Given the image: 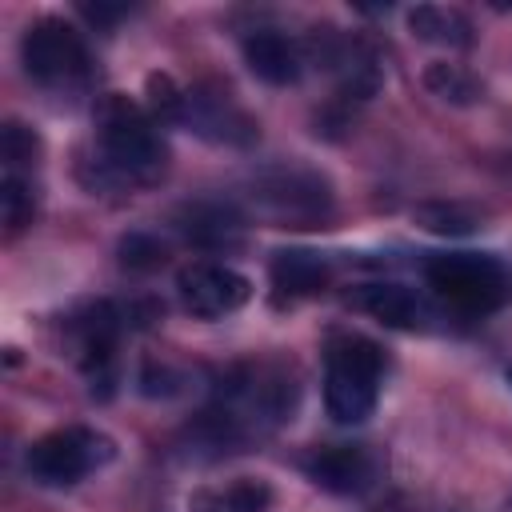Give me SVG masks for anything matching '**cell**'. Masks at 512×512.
Segmentation results:
<instances>
[{"label":"cell","instance_id":"cell-1","mask_svg":"<svg viewBox=\"0 0 512 512\" xmlns=\"http://www.w3.org/2000/svg\"><path fill=\"white\" fill-rule=\"evenodd\" d=\"M96 180L112 188H136L152 184L164 172V140L156 132V120L128 96L108 92L100 96L96 112Z\"/></svg>","mask_w":512,"mask_h":512},{"label":"cell","instance_id":"cell-2","mask_svg":"<svg viewBox=\"0 0 512 512\" xmlns=\"http://www.w3.org/2000/svg\"><path fill=\"white\" fill-rule=\"evenodd\" d=\"M384 356L372 340L356 332H340L328 340L324 356V408L336 424H360L372 416L380 396Z\"/></svg>","mask_w":512,"mask_h":512},{"label":"cell","instance_id":"cell-3","mask_svg":"<svg viewBox=\"0 0 512 512\" xmlns=\"http://www.w3.org/2000/svg\"><path fill=\"white\" fill-rule=\"evenodd\" d=\"M424 280L444 304L472 316H488L512 296L508 268L488 252H440L424 264Z\"/></svg>","mask_w":512,"mask_h":512},{"label":"cell","instance_id":"cell-4","mask_svg":"<svg viewBox=\"0 0 512 512\" xmlns=\"http://www.w3.org/2000/svg\"><path fill=\"white\" fill-rule=\"evenodd\" d=\"M20 56H24V72L40 84V88H80L92 72L88 64V48H84V36L60 20V16H44L36 20L24 40H20Z\"/></svg>","mask_w":512,"mask_h":512},{"label":"cell","instance_id":"cell-5","mask_svg":"<svg viewBox=\"0 0 512 512\" xmlns=\"http://www.w3.org/2000/svg\"><path fill=\"white\" fill-rule=\"evenodd\" d=\"M112 456H116V444L104 432H96V428H56V432L40 436L28 448L24 468L36 484L64 488V484H76L88 472L104 468Z\"/></svg>","mask_w":512,"mask_h":512},{"label":"cell","instance_id":"cell-6","mask_svg":"<svg viewBox=\"0 0 512 512\" xmlns=\"http://www.w3.org/2000/svg\"><path fill=\"white\" fill-rule=\"evenodd\" d=\"M252 200L260 212H268L280 224H320L332 208V192L324 184V176L304 172V168H272L264 176H256L252 184Z\"/></svg>","mask_w":512,"mask_h":512},{"label":"cell","instance_id":"cell-7","mask_svg":"<svg viewBox=\"0 0 512 512\" xmlns=\"http://www.w3.org/2000/svg\"><path fill=\"white\" fill-rule=\"evenodd\" d=\"M176 292H180V304L200 316V320H216V316H228L236 312L240 304H248L252 296V284L248 276H240L236 268L228 264H216V260H192L176 272Z\"/></svg>","mask_w":512,"mask_h":512},{"label":"cell","instance_id":"cell-8","mask_svg":"<svg viewBox=\"0 0 512 512\" xmlns=\"http://www.w3.org/2000/svg\"><path fill=\"white\" fill-rule=\"evenodd\" d=\"M300 468L312 484L336 496H360L376 480V456L364 444H320L300 456Z\"/></svg>","mask_w":512,"mask_h":512},{"label":"cell","instance_id":"cell-9","mask_svg":"<svg viewBox=\"0 0 512 512\" xmlns=\"http://www.w3.org/2000/svg\"><path fill=\"white\" fill-rule=\"evenodd\" d=\"M180 124H192L200 136L220 140V144H252L256 140V120L228 92H204V88L184 92Z\"/></svg>","mask_w":512,"mask_h":512},{"label":"cell","instance_id":"cell-10","mask_svg":"<svg viewBox=\"0 0 512 512\" xmlns=\"http://www.w3.org/2000/svg\"><path fill=\"white\" fill-rule=\"evenodd\" d=\"M244 64H248L252 76H260L264 84L284 88V84H296V80H300L308 56H304V48H300L292 36H284V32H276V28H260V32H252V36L244 40Z\"/></svg>","mask_w":512,"mask_h":512},{"label":"cell","instance_id":"cell-11","mask_svg":"<svg viewBox=\"0 0 512 512\" xmlns=\"http://www.w3.org/2000/svg\"><path fill=\"white\" fill-rule=\"evenodd\" d=\"M352 308L368 312L372 320L388 324V328H424L428 320V308L424 300L408 288V284H396V280H376V284H360L352 296H348Z\"/></svg>","mask_w":512,"mask_h":512},{"label":"cell","instance_id":"cell-12","mask_svg":"<svg viewBox=\"0 0 512 512\" xmlns=\"http://www.w3.org/2000/svg\"><path fill=\"white\" fill-rule=\"evenodd\" d=\"M268 276H272L276 296L296 300V296L320 292L332 280V264H328V256H320L312 248H280V252H272Z\"/></svg>","mask_w":512,"mask_h":512},{"label":"cell","instance_id":"cell-13","mask_svg":"<svg viewBox=\"0 0 512 512\" xmlns=\"http://www.w3.org/2000/svg\"><path fill=\"white\" fill-rule=\"evenodd\" d=\"M408 28L416 40L440 44V48H468L472 44V20L456 8H436V4H416L408 12Z\"/></svg>","mask_w":512,"mask_h":512},{"label":"cell","instance_id":"cell-14","mask_svg":"<svg viewBox=\"0 0 512 512\" xmlns=\"http://www.w3.org/2000/svg\"><path fill=\"white\" fill-rule=\"evenodd\" d=\"M180 228H184L188 240H196V244H204V248H228V244L240 240V220H236V212L216 208V204H196V208H188Z\"/></svg>","mask_w":512,"mask_h":512},{"label":"cell","instance_id":"cell-15","mask_svg":"<svg viewBox=\"0 0 512 512\" xmlns=\"http://www.w3.org/2000/svg\"><path fill=\"white\" fill-rule=\"evenodd\" d=\"M268 500H272L268 484H260V480H236L224 492L196 496V512H264Z\"/></svg>","mask_w":512,"mask_h":512},{"label":"cell","instance_id":"cell-16","mask_svg":"<svg viewBox=\"0 0 512 512\" xmlns=\"http://www.w3.org/2000/svg\"><path fill=\"white\" fill-rule=\"evenodd\" d=\"M424 84H428L432 96H440V100H448V104H476V100L484 96L480 80L468 76L460 64H428Z\"/></svg>","mask_w":512,"mask_h":512},{"label":"cell","instance_id":"cell-17","mask_svg":"<svg viewBox=\"0 0 512 512\" xmlns=\"http://www.w3.org/2000/svg\"><path fill=\"white\" fill-rule=\"evenodd\" d=\"M0 208H4V224L8 232H20L24 224H32L36 216V196H32V184L16 172H4V184H0Z\"/></svg>","mask_w":512,"mask_h":512},{"label":"cell","instance_id":"cell-18","mask_svg":"<svg viewBox=\"0 0 512 512\" xmlns=\"http://www.w3.org/2000/svg\"><path fill=\"white\" fill-rule=\"evenodd\" d=\"M0 152H4V168L20 176V168L40 156V140H36V132L24 128L20 120H8V124H4V136H0Z\"/></svg>","mask_w":512,"mask_h":512},{"label":"cell","instance_id":"cell-19","mask_svg":"<svg viewBox=\"0 0 512 512\" xmlns=\"http://www.w3.org/2000/svg\"><path fill=\"white\" fill-rule=\"evenodd\" d=\"M164 256H168V248L148 232H128L120 240V264L128 272H152V268L164 264Z\"/></svg>","mask_w":512,"mask_h":512},{"label":"cell","instance_id":"cell-20","mask_svg":"<svg viewBox=\"0 0 512 512\" xmlns=\"http://www.w3.org/2000/svg\"><path fill=\"white\" fill-rule=\"evenodd\" d=\"M416 220L428 228V232H440V236H460L476 224V216L460 204H424L416 208Z\"/></svg>","mask_w":512,"mask_h":512},{"label":"cell","instance_id":"cell-21","mask_svg":"<svg viewBox=\"0 0 512 512\" xmlns=\"http://www.w3.org/2000/svg\"><path fill=\"white\" fill-rule=\"evenodd\" d=\"M508 380H512V368H508Z\"/></svg>","mask_w":512,"mask_h":512}]
</instances>
